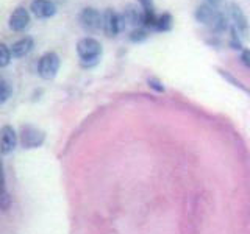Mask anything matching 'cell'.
I'll list each match as a JSON object with an SVG mask.
<instances>
[{
  "instance_id": "obj_1",
  "label": "cell",
  "mask_w": 250,
  "mask_h": 234,
  "mask_svg": "<svg viewBox=\"0 0 250 234\" xmlns=\"http://www.w3.org/2000/svg\"><path fill=\"white\" fill-rule=\"evenodd\" d=\"M102 53H104V49H102V44L97 41L96 38L86 36L82 38L80 41L77 42V55H78V62L83 69H92L96 67Z\"/></svg>"
},
{
  "instance_id": "obj_2",
  "label": "cell",
  "mask_w": 250,
  "mask_h": 234,
  "mask_svg": "<svg viewBox=\"0 0 250 234\" xmlns=\"http://www.w3.org/2000/svg\"><path fill=\"white\" fill-rule=\"evenodd\" d=\"M61 67V59L57 52H45L38 61V75L42 80H53L58 75Z\"/></svg>"
},
{
  "instance_id": "obj_3",
  "label": "cell",
  "mask_w": 250,
  "mask_h": 234,
  "mask_svg": "<svg viewBox=\"0 0 250 234\" xmlns=\"http://www.w3.org/2000/svg\"><path fill=\"white\" fill-rule=\"evenodd\" d=\"M127 23L124 20V16L116 13L113 8H106L102 14V30L108 38H114L125 30Z\"/></svg>"
},
{
  "instance_id": "obj_4",
  "label": "cell",
  "mask_w": 250,
  "mask_h": 234,
  "mask_svg": "<svg viewBox=\"0 0 250 234\" xmlns=\"http://www.w3.org/2000/svg\"><path fill=\"white\" fill-rule=\"evenodd\" d=\"M21 145L27 150H33V148H39L45 140V133L39 130L33 125H22L21 133H19Z\"/></svg>"
},
{
  "instance_id": "obj_5",
  "label": "cell",
  "mask_w": 250,
  "mask_h": 234,
  "mask_svg": "<svg viewBox=\"0 0 250 234\" xmlns=\"http://www.w3.org/2000/svg\"><path fill=\"white\" fill-rule=\"evenodd\" d=\"M78 22H80V27L86 33H97L99 30H102V13L97 11L96 8L86 6L80 11Z\"/></svg>"
},
{
  "instance_id": "obj_6",
  "label": "cell",
  "mask_w": 250,
  "mask_h": 234,
  "mask_svg": "<svg viewBox=\"0 0 250 234\" xmlns=\"http://www.w3.org/2000/svg\"><path fill=\"white\" fill-rule=\"evenodd\" d=\"M18 140L19 137L11 125H3L0 128V153L10 155L16 148V145H18Z\"/></svg>"
},
{
  "instance_id": "obj_7",
  "label": "cell",
  "mask_w": 250,
  "mask_h": 234,
  "mask_svg": "<svg viewBox=\"0 0 250 234\" xmlns=\"http://www.w3.org/2000/svg\"><path fill=\"white\" fill-rule=\"evenodd\" d=\"M30 23V14L28 10L23 6H18L11 13L10 19H8V27L13 31H23Z\"/></svg>"
},
{
  "instance_id": "obj_8",
  "label": "cell",
  "mask_w": 250,
  "mask_h": 234,
  "mask_svg": "<svg viewBox=\"0 0 250 234\" xmlns=\"http://www.w3.org/2000/svg\"><path fill=\"white\" fill-rule=\"evenodd\" d=\"M30 11L33 13L38 19H49L57 14V5L52 0H33L30 3Z\"/></svg>"
},
{
  "instance_id": "obj_9",
  "label": "cell",
  "mask_w": 250,
  "mask_h": 234,
  "mask_svg": "<svg viewBox=\"0 0 250 234\" xmlns=\"http://www.w3.org/2000/svg\"><path fill=\"white\" fill-rule=\"evenodd\" d=\"M229 14H230V19L233 22V27L236 28L239 33H242V35L247 33L249 22H247V18H246L244 11H242V8L238 3H230Z\"/></svg>"
},
{
  "instance_id": "obj_10",
  "label": "cell",
  "mask_w": 250,
  "mask_h": 234,
  "mask_svg": "<svg viewBox=\"0 0 250 234\" xmlns=\"http://www.w3.org/2000/svg\"><path fill=\"white\" fill-rule=\"evenodd\" d=\"M122 16H124V20L127 25H131L135 28L143 27V10H141V6L128 3L125 6Z\"/></svg>"
},
{
  "instance_id": "obj_11",
  "label": "cell",
  "mask_w": 250,
  "mask_h": 234,
  "mask_svg": "<svg viewBox=\"0 0 250 234\" xmlns=\"http://www.w3.org/2000/svg\"><path fill=\"white\" fill-rule=\"evenodd\" d=\"M33 47H35L33 38H30V36L22 38V39H19V41H16V42L10 47L11 57H13V58H23V57H27V55H28L31 50H33Z\"/></svg>"
},
{
  "instance_id": "obj_12",
  "label": "cell",
  "mask_w": 250,
  "mask_h": 234,
  "mask_svg": "<svg viewBox=\"0 0 250 234\" xmlns=\"http://www.w3.org/2000/svg\"><path fill=\"white\" fill-rule=\"evenodd\" d=\"M216 8L213 6H209L208 3H202L197 6V10H195L194 13V18L197 22L203 23V25H208L209 27V23L213 22L214 19V16H216Z\"/></svg>"
},
{
  "instance_id": "obj_13",
  "label": "cell",
  "mask_w": 250,
  "mask_h": 234,
  "mask_svg": "<svg viewBox=\"0 0 250 234\" xmlns=\"http://www.w3.org/2000/svg\"><path fill=\"white\" fill-rule=\"evenodd\" d=\"M174 27V18H172L170 13H163L156 18V23L153 27V31H158V33H166L170 31Z\"/></svg>"
},
{
  "instance_id": "obj_14",
  "label": "cell",
  "mask_w": 250,
  "mask_h": 234,
  "mask_svg": "<svg viewBox=\"0 0 250 234\" xmlns=\"http://www.w3.org/2000/svg\"><path fill=\"white\" fill-rule=\"evenodd\" d=\"M10 206H11V197H10V194H8V191H6L3 166H2V162H0V209L6 211Z\"/></svg>"
},
{
  "instance_id": "obj_15",
  "label": "cell",
  "mask_w": 250,
  "mask_h": 234,
  "mask_svg": "<svg viewBox=\"0 0 250 234\" xmlns=\"http://www.w3.org/2000/svg\"><path fill=\"white\" fill-rule=\"evenodd\" d=\"M209 28L214 31V33H222L227 28H229V19H227V16L221 11H217L213 22L209 23Z\"/></svg>"
},
{
  "instance_id": "obj_16",
  "label": "cell",
  "mask_w": 250,
  "mask_h": 234,
  "mask_svg": "<svg viewBox=\"0 0 250 234\" xmlns=\"http://www.w3.org/2000/svg\"><path fill=\"white\" fill-rule=\"evenodd\" d=\"M148 38V30L143 28V27H138V28H133L128 35V39L131 42L139 44V42H144L146 39Z\"/></svg>"
},
{
  "instance_id": "obj_17",
  "label": "cell",
  "mask_w": 250,
  "mask_h": 234,
  "mask_svg": "<svg viewBox=\"0 0 250 234\" xmlns=\"http://www.w3.org/2000/svg\"><path fill=\"white\" fill-rule=\"evenodd\" d=\"M13 96V86L8 80L0 78V103H5V101L10 100Z\"/></svg>"
},
{
  "instance_id": "obj_18",
  "label": "cell",
  "mask_w": 250,
  "mask_h": 234,
  "mask_svg": "<svg viewBox=\"0 0 250 234\" xmlns=\"http://www.w3.org/2000/svg\"><path fill=\"white\" fill-rule=\"evenodd\" d=\"M11 50L5 42H0V69L6 67L11 62Z\"/></svg>"
},
{
  "instance_id": "obj_19",
  "label": "cell",
  "mask_w": 250,
  "mask_h": 234,
  "mask_svg": "<svg viewBox=\"0 0 250 234\" xmlns=\"http://www.w3.org/2000/svg\"><path fill=\"white\" fill-rule=\"evenodd\" d=\"M219 74H221L222 77H225L227 80H229V81H230L231 84H234V86H236V88H239V89H241L242 92H247L249 96H250V91H249V88H246L244 84H242L241 81H238L236 78H234V77H231L230 74H227V70H221V69H219Z\"/></svg>"
},
{
  "instance_id": "obj_20",
  "label": "cell",
  "mask_w": 250,
  "mask_h": 234,
  "mask_svg": "<svg viewBox=\"0 0 250 234\" xmlns=\"http://www.w3.org/2000/svg\"><path fill=\"white\" fill-rule=\"evenodd\" d=\"M230 31H231V36H230V47L231 49H234V50H241L242 49V44H241V39H239V31L234 28V27H231L230 28Z\"/></svg>"
},
{
  "instance_id": "obj_21",
  "label": "cell",
  "mask_w": 250,
  "mask_h": 234,
  "mask_svg": "<svg viewBox=\"0 0 250 234\" xmlns=\"http://www.w3.org/2000/svg\"><path fill=\"white\" fill-rule=\"evenodd\" d=\"M147 84L150 86V88L156 92H164V86L163 83L158 80V78H155V77H148L147 78Z\"/></svg>"
},
{
  "instance_id": "obj_22",
  "label": "cell",
  "mask_w": 250,
  "mask_h": 234,
  "mask_svg": "<svg viewBox=\"0 0 250 234\" xmlns=\"http://www.w3.org/2000/svg\"><path fill=\"white\" fill-rule=\"evenodd\" d=\"M138 3L141 6L143 13L148 14V13H155V5H153V0H138Z\"/></svg>"
},
{
  "instance_id": "obj_23",
  "label": "cell",
  "mask_w": 250,
  "mask_h": 234,
  "mask_svg": "<svg viewBox=\"0 0 250 234\" xmlns=\"http://www.w3.org/2000/svg\"><path fill=\"white\" fill-rule=\"evenodd\" d=\"M241 62L247 69H250V49H244L241 52Z\"/></svg>"
},
{
  "instance_id": "obj_24",
  "label": "cell",
  "mask_w": 250,
  "mask_h": 234,
  "mask_svg": "<svg viewBox=\"0 0 250 234\" xmlns=\"http://www.w3.org/2000/svg\"><path fill=\"white\" fill-rule=\"evenodd\" d=\"M221 2H222V0H207L205 3H208L209 6H213V8H217Z\"/></svg>"
}]
</instances>
